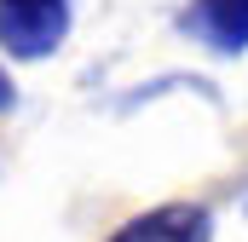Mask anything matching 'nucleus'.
<instances>
[{
    "label": "nucleus",
    "instance_id": "nucleus-3",
    "mask_svg": "<svg viewBox=\"0 0 248 242\" xmlns=\"http://www.w3.org/2000/svg\"><path fill=\"white\" fill-rule=\"evenodd\" d=\"M110 242H214V213L202 202H162V208L127 219Z\"/></svg>",
    "mask_w": 248,
    "mask_h": 242
},
{
    "label": "nucleus",
    "instance_id": "nucleus-1",
    "mask_svg": "<svg viewBox=\"0 0 248 242\" xmlns=\"http://www.w3.org/2000/svg\"><path fill=\"white\" fill-rule=\"evenodd\" d=\"M69 41V0H0V52L23 63L52 58Z\"/></svg>",
    "mask_w": 248,
    "mask_h": 242
},
{
    "label": "nucleus",
    "instance_id": "nucleus-2",
    "mask_svg": "<svg viewBox=\"0 0 248 242\" xmlns=\"http://www.w3.org/2000/svg\"><path fill=\"white\" fill-rule=\"evenodd\" d=\"M179 29L196 46H208L214 58H243L248 52V0H190L179 12Z\"/></svg>",
    "mask_w": 248,
    "mask_h": 242
},
{
    "label": "nucleus",
    "instance_id": "nucleus-4",
    "mask_svg": "<svg viewBox=\"0 0 248 242\" xmlns=\"http://www.w3.org/2000/svg\"><path fill=\"white\" fill-rule=\"evenodd\" d=\"M12 104H17V87H12V75H6V69H0V116H6V110H12Z\"/></svg>",
    "mask_w": 248,
    "mask_h": 242
}]
</instances>
